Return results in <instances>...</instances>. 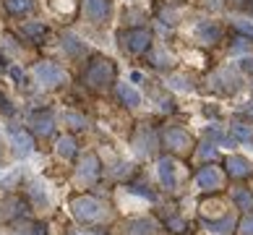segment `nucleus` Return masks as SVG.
I'll list each match as a JSON object with an SVG mask.
<instances>
[{
  "label": "nucleus",
  "mask_w": 253,
  "mask_h": 235,
  "mask_svg": "<svg viewBox=\"0 0 253 235\" xmlns=\"http://www.w3.org/2000/svg\"><path fill=\"white\" fill-rule=\"evenodd\" d=\"M29 126H32V134L37 136H50L52 131H55V118H52V110H37L32 112V118H29Z\"/></svg>",
  "instance_id": "obj_16"
},
{
  "label": "nucleus",
  "mask_w": 253,
  "mask_h": 235,
  "mask_svg": "<svg viewBox=\"0 0 253 235\" xmlns=\"http://www.w3.org/2000/svg\"><path fill=\"white\" fill-rule=\"evenodd\" d=\"M238 233L240 235H253V212L243 214V217L238 220Z\"/></svg>",
  "instance_id": "obj_30"
},
{
  "label": "nucleus",
  "mask_w": 253,
  "mask_h": 235,
  "mask_svg": "<svg viewBox=\"0 0 253 235\" xmlns=\"http://www.w3.org/2000/svg\"><path fill=\"white\" fill-rule=\"evenodd\" d=\"M238 214H222L217 220H201V228L206 235H232L238 230Z\"/></svg>",
  "instance_id": "obj_9"
},
{
  "label": "nucleus",
  "mask_w": 253,
  "mask_h": 235,
  "mask_svg": "<svg viewBox=\"0 0 253 235\" xmlns=\"http://www.w3.org/2000/svg\"><path fill=\"white\" fill-rule=\"evenodd\" d=\"M21 34H24L29 42L42 45V40L47 37V26H44L42 21H29V24H24V26H21Z\"/></svg>",
  "instance_id": "obj_20"
},
{
  "label": "nucleus",
  "mask_w": 253,
  "mask_h": 235,
  "mask_svg": "<svg viewBox=\"0 0 253 235\" xmlns=\"http://www.w3.org/2000/svg\"><path fill=\"white\" fill-rule=\"evenodd\" d=\"M159 225L152 217H130L120 225V233L123 235H157Z\"/></svg>",
  "instance_id": "obj_13"
},
{
  "label": "nucleus",
  "mask_w": 253,
  "mask_h": 235,
  "mask_svg": "<svg viewBox=\"0 0 253 235\" xmlns=\"http://www.w3.org/2000/svg\"><path fill=\"white\" fill-rule=\"evenodd\" d=\"M5 11L13 13V16H24L32 11V0H3Z\"/></svg>",
  "instance_id": "obj_24"
},
{
  "label": "nucleus",
  "mask_w": 253,
  "mask_h": 235,
  "mask_svg": "<svg viewBox=\"0 0 253 235\" xmlns=\"http://www.w3.org/2000/svg\"><path fill=\"white\" fill-rule=\"evenodd\" d=\"M11 76H13L16 81H21V84H18V87H24V84H26V76H24V71H18V68H11Z\"/></svg>",
  "instance_id": "obj_39"
},
{
  "label": "nucleus",
  "mask_w": 253,
  "mask_h": 235,
  "mask_svg": "<svg viewBox=\"0 0 253 235\" xmlns=\"http://www.w3.org/2000/svg\"><path fill=\"white\" fill-rule=\"evenodd\" d=\"M165 225H167V230H170V233H185V230H188V222H185L183 217H177V214H170V217H167L165 220Z\"/></svg>",
  "instance_id": "obj_29"
},
{
  "label": "nucleus",
  "mask_w": 253,
  "mask_h": 235,
  "mask_svg": "<svg viewBox=\"0 0 253 235\" xmlns=\"http://www.w3.org/2000/svg\"><path fill=\"white\" fill-rule=\"evenodd\" d=\"M128 191L136 193V196H144V199H149V201H157V193L149 191V186H128Z\"/></svg>",
  "instance_id": "obj_31"
},
{
  "label": "nucleus",
  "mask_w": 253,
  "mask_h": 235,
  "mask_svg": "<svg viewBox=\"0 0 253 235\" xmlns=\"http://www.w3.org/2000/svg\"><path fill=\"white\" fill-rule=\"evenodd\" d=\"M227 3H232V5H243L246 0H227Z\"/></svg>",
  "instance_id": "obj_41"
},
{
  "label": "nucleus",
  "mask_w": 253,
  "mask_h": 235,
  "mask_svg": "<svg viewBox=\"0 0 253 235\" xmlns=\"http://www.w3.org/2000/svg\"><path fill=\"white\" fill-rule=\"evenodd\" d=\"M8 139H11V146H13V154L16 157H29L34 152V136H32V131H26V128H8Z\"/></svg>",
  "instance_id": "obj_10"
},
{
  "label": "nucleus",
  "mask_w": 253,
  "mask_h": 235,
  "mask_svg": "<svg viewBox=\"0 0 253 235\" xmlns=\"http://www.w3.org/2000/svg\"><path fill=\"white\" fill-rule=\"evenodd\" d=\"M50 5H52L55 13H63L65 11V16H68V18L76 13V0H50Z\"/></svg>",
  "instance_id": "obj_28"
},
{
  "label": "nucleus",
  "mask_w": 253,
  "mask_h": 235,
  "mask_svg": "<svg viewBox=\"0 0 253 235\" xmlns=\"http://www.w3.org/2000/svg\"><path fill=\"white\" fill-rule=\"evenodd\" d=\"M238 115L253 120V102H246V105H240V107H238Z\"/></svg>",
  "instance_id": "obj_37"
},
{
  "label": "nucleus",
  "mask_w": 253,
  "mask_h": 235,
  "mask_svg": "<svg viewBox=\"0 0 253 235\" xmlns=\"http://www.w3.org/2000/svg\"><path fill=\"white\" fill-rule=\"evenodd\" d=\"M240 71L253 73V58H243V60H240Z\"/></svg>",
  "instance_id": "obj_38"
},
{
  "label": "nucleus",
  "mask_w": 253,
  "mask_h": 235,
  "mask_svg": "<svg viewBox=\"0 0 253 235\" xmlns=\"http://www.w3.org/2000/svg\"><path fill=\"white\" fill-rule=\"evenodd\" d=\"M29 196L34 199L37 206H47V201H50V199H47V191H44V186H40L37 181L29 183Z\"/></svg>",
  "instance_id": "obj_26"
},
{
  "label": "nucleus",
  "mask_w": 253,
  "mask_h": 235,
  "mask_svg": "<svg viewBox=\"0 0 253 235\" xmlns=\"http://www.w3.org/2000/svg\"><path fill=\"white\" fill-rule=\"evenodd\" d=\"M63 45L68 47V52H79V50H84V45H79V40H73V37H65Z\"/></svg>",
  "instance_id": "obj_36"
},
{
  "label": "nucleus",
  "mask_w": 253,
  "mask_h": 235,
  "mask_svg": "<svg viewBox=\"0 0 253 235\" xmlns=\"http://www.w3.org/2000/svg\"><path fill=\"white\" fill-rule=\"evenodd\" d=\"M159 141H162V146L167 149V154L172 157H191L193 149H196V139L188 134V131L183 128H165L162 134H159Z\"/></svg>",
  "instance_id": "obj_3"
},
{
  "label": "nucleus",
  "mask_w": 253,
  "mask_h": 235,
  "mask_svg": "<svg viewBox=\"0 0 253 235\" xmlns=\"http://www.w3.org/2000/svg\"><path fill=\"white\" fill-rule=\"evenodd\" d=\"M243 50H251V40H246V37H235V45L230 47V52H243Z\"/></svg>",
  "instance_id": "obj_34"
},
{
  "label": "nucleus",
  "mask_w": 253,
  "mask_h": 235,
  "mask_svg": "<svg viewBox=\"0 0 253 235\" xmlns=\"http://www.w3.org/2000/svg\"><path fill=\"white\" fill-rule=\"evenodd\" d=\"M243 11L253 16V0H246V3H243Z\"/></svg>",
  "instance_id": "obj_40"
},
{
  "label": "nucleus",
  "mask_w": 253,
  "mask_h": 235,
  "mask_svg": "<svg viewBox=\"0 0 253 235\" xmlns=\"http://www.w3.org/2000/svg\"><path fill=\"white\" fill-rule=\"evenodd\" d=\"M227 134H230V139L235 141V144H251L253 141V128L246 126V123H232Z\"/></svg>",
  "instance_id": "obj_23"
},
{
  "label": "nucleus",
  "mask_w": 253,
  "mask_h": 235,
  "mask_svg": "<svg viewBox=\"0 0 253 235\" xmlns=\"http://www.w3.org/2000/svg\"><path fill=\"white\" fill-rule=\"evenodd\" d=\"M34 73H37V79H40V84L42 87H60V84H65V71L60 68L58 63H52V60H40L37 63V68H34Z\"/></svg>",
  "instance_id": "obj_8"
},
{
  "label": "nucleus",
  "mask_w": 253,
  "mask_h": 235,
  "mask_svg": "<svg viewBox=\"0 0 253 235\" xmlns=\"http://www.w3.org/2000/svg\"><path fill=\"white\" fill-rule=\"evenodd\" d=\"M222 34H224V29H222L217 21H211V18L199 21V26H196V40H199L201 45H209V47L222 42Z\"/></svg>",
  "instance_id": "obj_15"
},
{
  "label": "nucleus",
  "mask_w": 253,
  "mask_h": 235,
  "mask_svg": "<svg viewBox=\"0 0 253 235\" xmlns=\"http://www.w3.org/2000/svg\"><path fill=\"white\" fill-rule=\"evenodd\" d=\"M224 175H227L230 181L243 183L253 175V162L243 154H230L227 159H224Z\"/></svg>",
  "instance_id": "obj_7"
},
{
  "label": "nucleus",
  "mask_w": 253,
  "mask_h": 235,
  "mask_svg": "<svg viewBox=\"0 0 253 235\" xmlns=\"http://www.w3.org/2000/svg\"><path fill=\"white\" fill-rule=\"evenodd\" d=\"M97 178H99V159L97 154L89 152V154H84L81 165H79V181L91 186V183H97Z\"/></svg>",
  "instance_id": "obj_17"
},
{
  "label": "nucleus",
  "mask_w": 253,
  "mask_h": 235,
  "mask_svg": "<svg viewBox=\"0 0 253 235\" xmlns=\"http://www.w3.org/2000/svg\"><path fill=\"white\" fill-rule=\"evenodd\" d=\"M230 201L235 204V209L243 212V214H251L253 212V191H251L248 186H243V183L230 191Z\"/></svg>",
  "instance_id": "obj_19"
},
{
  "label": "nucleus",
  "mask_w": 253,
  "mask_h": 235,
  "mask_svg": "<svg viewBox=\"0 0 253 235\" xmlns=\"http://www.w3.org/2000/svg\"><path fill=\"white\" fill-rule=\"evenodd\" d=\"M227 209H230V204L222 193H209L199 204L201 220H217V217H222V214H227Z\"/></svg>",
  "instance_id": "obj_11"
},
{
  "label": "nucleus",
  "mask_w": 253,
  "mask_h": 235,
  "mask_svg": "<svg viewBox=\"0 0 253 235\" xmlns=\"http://www.w3.org/2000/svg\"><path fill=\"white\" fill-rule=\"evenodd\" d=\"M232 26H235V32H238L240 37H246V40H253V24H248V21H235Z\"/></svg>",
  "instance_id": "obj_33"
},
{
  "label": "nucleus",
  "mask_w": 253,
  "mask_h": 235,
  "mask_svg": "<svg viewBox=\"0 0 253 235\" xmlns=\"http://www.w3.org/2000/svg\"><path fill=\"white\" fill-rule=\"evenodd\" d=\"M209 87L211 92H217V94H235L240 89V79H238V73L235 71H230V68H219V71H214L211 73V79H209Z\"/></svg>",
  "instance_id": "obj_6"
},
{
  "label": "nucleus",
  "mask_w": 253,
  "mask_h": 235,
  "mask_svg": "<svg viewBox=\"0 0 253 235\" xmlns=\"http://www.w3.org/2000/svg\"><path fill=\"white\" fill-rule=\"evenodd\" d=\"M193 183H196V188H201V191H206V193H222L224 183H227V175H224V170H219L217 165L206 162L196 170Z\"/></svg>",
  "instance_id": "obj_5"
},
{
  "label": "nucleus",
  "mask_w": 253,
  "mask_h": 235,
  "mask_svg": "<svg viewBox=\"0 0 253 235\" xmlns=\"http://www.w3.org/2000/svg\"><path fill=\"white\" fill-rule=\"evenodd\" d=\"M81 8H84V16H86L91 24H102L110 16L112 3L110 0H81Z\"/></svg>",
  "instance_id": "obj_14"
},
{
  "label": "nucleus",
  "mask_w": 253,
  "mask_h": 235,
  "mask_svg": "<svg viewBox=\"0 0 253 235\" xmlns=\"http://www.w3.org/2000/svg\"><path fill=\"white\" fill-rule=\"evenodd\" d=\"M115 76H118V68L110 58H105V55H91V60L86 63V68L81 73V84L99 94V92H107L115 84Z\"/></svg>",
  "instance_id": "obj_1"
},
{
  "label": "nucleus",
  "mask_w": 253,
  "mask_h": 235,
  "mask_svg": "<svg viewBox=\"0 0 253 235\" xmlns=\"http://www.w3.org/2000/svg\"><path fill=\"white\" fill-rule=\"evenodd\" d=\"M157 173H159V183H162L167 191H177V162H175L172 154L157 159Z\"/></svg>",
  "instance_id": "obj_12"
},
{
  "label": "nucleus",
  "mask_w": 253,
  "mask_h": 235,
  "mask_svg": "<svg viewBox=\"0 0 253 235\" xmlns=\"http://www.w3.org/2000/svg\"><path fill=\"white\" fill-rule=\"evenodd\" d=\"M118 97H120V102H123L126 107H138L141 105V94H138L130 84H118Z\"/></svg>",
  "instance_id": "obj_21"
},
{
  "label": "nucleus",
  "mask_w": 253,
  "mask_h": 235,
  "mask_svg": "<svg viewBox=\"0 0 253 235\" xmlns=\"http://www.w3.org/2000/svg\"><path fill=\"white\" fill-rule=\"evenodd\" d=\"M193 157L196 159H214V157H217V144H211V141H206V144H196Z\"/></svg>",
  "instance_id": "obj_27"
},
{
  "label": "nucleus",
  "mask_w": 253,
  "mask_h": 235,
  "mask_svg": "<svg viewBox=\"0 0 253 235\" xmlns=\"http://www.w3.org/2000/svg\"><path fill=\"white\" fill-rule=\"evenodd\" d=\"M68 206H71L73 217H76L79 222H84V225L99 222L102 217H105V204L91 193H73L68 199Z\"/></svg>",
  "instance_id": "obj_2"
},
{
  "label": "nucleus",
  "mask_w": 253,
  "mask_h": 235,
  "mask_svg": "<svg viewBox=\"0 0 253 235\" xmlns=\"http://www.w3.org/2000/svg\"><path fill=\"white\" fill-rule=\"evenodd\" d=\"M81 235H97V233H94V230H84Z\"/></svg>",
  "instance_id": "obj_42"
},
{
  "label": "nucleus",
  "mask_w": 253,
  "mask_h": 235,
  "mask_svg": "<svg viewBox=\"0 0 253 235\" xmlns=\"http://www.w3.org/2000/svg\"><path fill=\"white\" fill-rule=\"evenodd\" d=\"M118 42L123 47V52H130V55H146V50L154 45V37L149 29L144 26H133V29H123L118 34Z\"/></svg>",
  "instance_id": "obj_4"
},
{
  "label": "nucleus",
  "mask_w": 253,
  "mask_h": 235,
  "mask_svg": "<svg viewBox=\"0 0 253 235\" xmlns=\"http://www.w3.org/2000/svg\"><path fill=\"white\" fill-rule=\"evenodd\" d=\"M65 123H71V128L81 131V128H86V118H84V115H76V112H68V115H65Z\"/></svg>",
  "instance_id": "obj_32"
},
{
  "label": "nucleus",
  "mask_w": 253,
  "mask_h": 235,
  "mask_svg": "<svg viewBox=\"0 0 253 235\" xmlns=\"http://www.w3.org/2000/svg\"><path fill=\"white\" fill-rule=\"evenodd\" d=\"M68 235H76V233H68Z\"/></svg>",
  "instance_id": "obj_43"
},
{
  "label": "nucleus",
  "mask_w": 253,
  "mask_h": 235,
  "mask_svg": "<svg viewBox=\"0 0 253 235\" xmlns=\"http://www.w3.org/2000/svg\"><path fill=\"white\" fill-rule=\"evenodd\" d=\"M0 112H3V115H13L16 112V107L11 105V99H8L3 92H0Z\"/></svg>",
  "instance_id": "obj_35"
},
{
  "label": "nucleus",
  "mask_w": 253,
  "mask_h": 235,
  "mask_svg": "<svg viewBox=\"0 0 253 235\" xmlns=\"http://www.w3.org/2000/svg\"><path fill=\"white\" fill-rule=\"evenodd\" d=\"M157 144H159V136L154 134L152 128H146V126L138 128V136L133 139L136 152H141V154H146V157H152V154H154V149H157Z\"/></svg>",
  "instance_id": "obj_18"
},
{
  "label": "nucleus",
  "mask_w": 253,
  "mask_h": 235,
  "mask_svg": "<svg viewBox=\"0 0 253 235\" xmlns=\"http://www.w3.org/2000/svg\"><path fill=\"white\" fill-rule=\"evenodd\" d=\"M167 87H170V89H177V92H193L191 79H188V76H177V73L167 76Z\"/></svg>",
  "instance_id": "obj_25"
},
{
  "label": "nucleus",
  "mask_w": 253,
  "mask_h": 235,
  "mask_svg": "<svg viewBox=\"0 0 253 235\" xmlns=\"http://www.w3.org/2000/svg\"><path fill=\"white\" fill-rule=\"evenodd\" d=\"M55 152H58V157L60 159H73L76 157V152H79V146H76V139L73 136H60L58 139V146H55Z\"/></svg>",
  "instance_id": "obj_22"
}]
</instances>
